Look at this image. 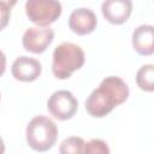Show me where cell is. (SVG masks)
I'll return each instance as SVG.
<instances>
[{
    "instance_id": "obj_15",
    "label": "cell",
    "mask_w": 154,
    "mask_h": 154,
    "mask_svg": "<svg viewBox=\"0 0 154 154\" xmlns=\"http://www.w3.org/2000/svg\"><path fill=\"white\" fill-rule=\"evenodd\" d=\"M5 70H6V55L0 49V77L4 75Z\"/></svg>"
},
{
    "instance_id": "obj_13",
    "label": "cell",
    "mask_w": 154,
    "mask_h": 154,
    "mask_svg": "<svg viewBox=\"0 0 154 154\" xmlns=\"http://www.w3.org/2000/svg\"><path fill=\"white\" fill-rule=\"evenodd\" d=\"M83 153L85 154H107L109 153V148L107 143L100 138H93L89 142L84 143Z\"/></svg>"
},
{
    "instance_id": "obj_16",
    "label": "cell",
    "mask_w": 154,
    "mask_h": 154,
    "mask_svg": "<svg viewBox=\"0 0 154 154\" xmlns=\"http://www.w3.org/2000/svg\"><path fill=\"white\" fill-rule=\"evenodd\" d=\"M0 1H1V2H4V4H6L7 6H10V7L12 8V7L17 4V1H18V0H0Z\"/></svg>"
},
{
    "instance_id": "obj_6",
    "label": "cell",
    "mask_w": 154,
    "mask_h": 154,
    "mask_svg": "<svg viewBox=\"0 0 154 154\" xmlns=\"http://www.w3.org/2000/svg\"><path fill=\"white\" fill-rule=\"evenodd\" d=\"M54 38V31L49 26L28 28L22 37V45L26 52L34 54L43 53Z\"/></svg>"
},
{
    "instance_id": "obj_4",
    "label": "cell",
    "mask_w": 154,
    "mask_h": 154,
    "mask_svg": "<svg viewBox=\"0 0 154 154\" xmlns=\"http://www.w3.org/2000/svg\"><path fill=\"white\" fill-rule=\"evenodd\" d=\"M59 0H26L25 13L30 22L37 26H49L61 14Z\"/></svg>"
},
{
    "instance_id": "obj_11",
    "label": "cell",
    "mask_w": 154,
    "mask_h": 154,
    "mask_svg": "<svg viewBox=\"0 0 154 154\" xmlns=\"http://www.w3.org/2000/svg\"><path fill=\"white\" fill-rule=\"evenodd\" d=\"M154 79V66L152 64H146L141 66L136 73V83L141 90L144 91H153Z\"/></svg>"
},
{
    "instance_id": "obj_5",
    "label": "cell",
    "mask_w": 154,
    "mask_h": 154,
    "mask_svg": "<svg viewBox=\"0 0 154 154\" xmlns=\"http://www.w3.org/2000/svg\"><path fill=\"white\" fill-rule=\"evenodd\" d=\"M47 109L55 119L69 120L76 114L78 109V101L71 91L57 90L49 96L47 101Z\"/></svg>"
},
{
    "instance_id": "obj_1",
    "label": "cell",
    "mask_w": 154,
    "mask_h": 154,
    "mask_svg": "<svg viewBox=\"0 0 154 154\" xmlns=\"http://www.w3.org/2000/svg\"><path fill=\"white\" fill-rule=\"evenodd\" d=\"M128 84L117 76L103 78L85 100V111L94 118H103L129 97Z\"/></svg>"
},
{
    "instance_id": "obj_2",
    "label": "cell",
    "mask_w": 154,
    "mask_h": 154,
    "mask_svg": "<svg viewBox=\"0 0 154 154\" xmlns=\"http://www.w3.org/2000/svg\"><path fill=\"white\" fill-rule=\"evenodd\" d=\"M85 61L83 49L72 42H63L53 52L52 72L58 79H67L79 70Z\"/></svg>"
},
{
    "instance_id": "obj_14",
    "label": "cell",
    "mask_w": 154,
    "mask_h": 154,
    "mask_svg": "<svg viewBox=\"0 0 154 154\" xmlns=\"http://www.w3.org/2000/svg\"><path fill=\"white\" fill-rule=\"evenodd\" d=\"M11 18V7L0 1V31L4 30Z\"/></svg>"
},
{
    "instance_id": "obj_10",
    "label": "cell",
    "mask_w": 154,
    "mask_h": 154,
    "mask_svg": "<svg viewBox=\"0 0 154 154\" xmlns=\"http://www.w3.org/2000/svg\"><path fill=\"white\" fill-rule=\"evenodd\" d=\"M134 49L141 55H152L154 52V28L149 24L137 26L131 37Z\"/></svg>"
},
{
    "instance_id": "obj_8",
    "label": "cell",
    "mask_w": 154,
    "mask_h": 154,
    "mask_svg": "<svg viewBox=\"0 0 154 154\" xmlns=\"http://www.w3.org/2000/svg\"><path fill=\"white\" fill-rule=\"evenodd\" d=\"M105 19L114 25L124 24L132 12L131 0H105L101 5Z\"/></svg>"
},
{
    "instance_id": "obj_17",
    "label": "cell",
    "mask_w": 154,
    "mask_h": 154,
    "mask_svg": "<svg viewBox=\"0 0 154 154\" xmlns=\"http://www.w3.org/2000/svg\"><path fill=\"white\" fill-rule=\"evenodd\" d=\"M5 152V144H4V140L0 136V154H2Z\"/></svg>"
},
{
    "instance_id": "obj_9",
    "label": "cell",
    "mask_w": 154,
    "mask_h": 154,
    "mask_svg": "<svg viewBox=\"0 0 154 154\" xmlns=\"http://www.w3.org/2000/svg\"><path fill=\"white\" fill-rule=\"evenodd\" d=\"M97 25L96 14L87 7H79L71 12L69 17V28L77 35H88L95 30Z\"/></svg>"
},
{
    "instance_id": "obj_7",
    "label": "cell",
    "mask_w": 154,
    "mask_h": 154,
    "mask_svg": "<svg viewBox=\"0 0 154 154\" xmlns=\"http://www.w3.org/2000/svg\"><path fill=\"white\" fill-rule=\"evenodd\" d=\"M41 72H42L41 63L37 59L26 55L18 57L11 66L12 76L14 77V79L20 82H34L40 77Z\"/></svg>"
},
{
    "instance_id": "obj_12",
    "label": "cell",
    "mask_w": 154,
    "mask_h": 154,
    "mask_svg": "<svg viewBox=\"0 0 154 154\" xmlns=\"http://www.w3.org/2000/svg\"><path fill=\"white\" fill-rule=\"evenodd\" d=\"M84 140L78 136H71L65 138L59 147V152L61 154H79L83 153Z\"/></svg>"
},
{
    "instance_id": "obj_3",
    "label": "cell",
    "mask_w": 154,
    "mask_h": 154,
    "mask_svg": "<svg viewBox=\"0 0 154 154\" xmlns=\"http://www.w3.org/2000/svg\"><path fill=\"white\" fill-rule=\"evenodd\" d=\"M28 146L36 152H47L54 147L58 138V128L52 119L45 116L34 117L25 130Z\"/></svg>"
}]
</instances>
